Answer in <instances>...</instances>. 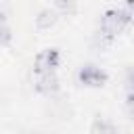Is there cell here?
I'll use <instances>...</instances> for the list:
<instances>
[{
	"instance_id": "obj_5",
	"label": "cell",
	"mask_w": 134,
	"mask_h": 134,
	"mask_svg": "<svg viewBox=\"0 0 134 134\" xmlns=\"http://www.w3.org/2000/svg\"><path fill=\"white\" fill-rule=\"evenodd\" d=\"M59 17H61V15H59V10L50 6V8H42V10L38 13V17H36V21H34V23H36V27H38V29H50V27H54V25H57Z\"/></svg>"
},
{
	"instance_id": "obj_3",
	"label": "cell",
	"mask_w": 134,
	"mask_h": 134,
	"mask_svg": "<svg viewBox=\"0 0 134 134\" xmlns=\"http://www.w3.org/2000/svg\"><path fill=\"white\" fill-rule=\"evenodd\" d=\"M61 65V50L50 46L44 48L36 54L34 59V75H44V73H57Z\"/></svg>"
},
{
	"instance_id": "obj_6",
	"label": "cell",
	"mask_w": 134,
	"mask_h": 134,
	"mask_svg": "<svg viewBox=\"0 0 134 134\" xmlns=\"http://www.w3.org/2000/svg\"><path fill=\"white\" fill-rule=\"evenodd\" d=\"M90 134H121L119 128L107 119V117H94L92 124H90Z\"/></svg>"
},
{
	"instance_id": "obj_10",
	"label": "cell",
	"mask_w": 134,
	"mask_h": 134,
	"mask_svg": "<svg viewBox=\"0 0 134 134\" xmlns=\"http://www.w3.org/2000/svg\"><path fill=\"white\" fill-rule=\"evenodd\" d=\"M126 82H128V88H130V92H134V67H130V69H128Z\"/></svg>"
},
{
	"instance_id": "obj_1",
	"label": "cell",
	"mask_w": 134,
	"mask_h": 134,
	"mask_svg": "<svg viewBox=\"0 0 134 134\" xmlns=\"http://www.w3.org/2000/svg\"><path fill=\"white\" fill-rule=\"evenodd\" d=\"M134 19V2L121 4V6H109L98 21V29H96V42L100 46H109Z\"/></svg>"
},
{
	"instance_id": "obj_2",
	"label": "cell",
	"mask_w": 134,
	"mask_h": 134,
	"mask_svg": "<svg viewBox=\"0 0 134 134\" xmlns=\"http://www.w3.org/2000/svg\"><path fill=\"white\" fill-rule=\"evenodd\" d=\"M75 77H77V82H80L84 88H103V86L109 82V73H107L103 67L94 65V63H84V65L77 69Z\"/></svg>"
},
{
	"instance_id": "obj_4",
	"label": "cell",
	"mask_w": 134,
	"mask_h": 134,
	"mask_svg": "<svg viewBox=\"0 0 134 134\" xmlns=\"http://www.w3.org/2000/svg\"><path fill=\"white\" fill-rule=\"evenodd\" d=\"M59 88H61V84H59V75H57V73L34 75V90H36L38 94L50 96V94H57Z\"/></svg>"
},
{
	"instance_id": "obj_8",
	"label": "cell",
	"mask_w": 134,
	"mask_h": 134,
	"mask_svg": "<svg viewBox=\"0 0 134 134\" xmlns=\"http://www.w3.org/2000/svg\"><path fill=\"white\" fill-rule=\"evenodd\" d=\"M124 107H126V113L130 115V119H134V92H130V90H128L126 100H124Z\"/></svg>"
},
{
	"instance_id": "obj_9",
	"label": "cell",
	"mask_w": 134,
	"mask_h": 134,
	"mask_svg": "<svg viewBox=\"0 0 134 134\" xmlns=\"http://www.w3.org/2000/svg\"><path fill=\"white\" fill-rule=\"evenodd\" d=\"M52 8H57V10H63V13H75V4L73 2H54L52 4Z\"/></svg>"
},
{
	"instance_id": "obj_7",
	"label": "cell",
	"mask_w": 134,
	"mask_h": 134,
	"mask_svg": "<svg viewBox=\"0 0 134 134\" xmlns=\"http://www.w3.org/2000/svg\"><path fill=\"white\" fill-rule=\"evenodd\" d=\"M2 19H0V44L2 46H8L10 44V40H13V34H10V27H8V23H6V17L4 15H0Z\"/></svg>"
}]
</instances>
